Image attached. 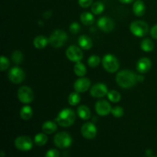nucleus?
I'll return each instance as SVG.
<instances>
[{
    "instance_id": "obj_36",
    "label": "nucleus",
    "mask_w": 157,
    "mask_h": 157,
    "mask_svg": "<svg viewBox=\"0 0 157 157\" xmlns=\"http://www.w3.org/2000/svg\"><path fill=\"white\" fill-rule=\"evenodd\" d=\"M93 2V0H78V4L82 8H87L90 6Z\"/></svg>"
},
{
    "instance_id": "obj_30",
    "label": "nucleus",
    "mask_w": 157,
    "mask_h": 157,
    "mask_svg": "<svg viewBox=\"0 0 157 157\" xmlns=\"http://www.w3.org/2000/svg\"><path fill=\"white\" fill-rule=\"evenodd\" d=\"M11 58L15 64H19L22 62L23 59H24V55H23L22 52H20V51H15L12 54Z\"/></svg>"
},
{
    "instance_id": "obj_31",
    "label": "nucleus",
    "mask_w": 157,
    "mask_h": 157,
    "mask_svg": "<svg viewBox=\"0 0 157 157\" xmlns=\"http://www.w3.org/2000/svg\"><path fill=\"white\" fill-rule=\"evenodd\" d=\"M101 58L98 55H91L87 60V64L90 67H97L101 62Z\"/></svg>"
},
{
    "instance_id": "obj_2",
    "label": "nucleus",
    "mask_w": 157,
    "mask_h": 157,
    "mask_svg": "<svg viewBox=\"0 0 157 157\" xmlns=\"http://www.w3.org/2000/svg\"><path fill=\"white\" fill-rule=\"evenodd\" d=\"M75 111L71 108H64L58 113L55 121L59 126L63 127H68L73 125L75 121Z\"/></svg>"
},
{
    "instance_id": "obj_27",
    "label": "nucleus",
    "mask_w": 157,
    "mask_h": 157,
    "mask_svg": "<svg viewBox=\"0 0 157 157\" xmlns=\"http://www.w3.org/2000/svg\"><path fill=\"white\" fill-rule=\"evenodd\" d=\"M104 10V5L101 2H95L91 5V12L94 15H100Z\"/></svg>"
},
{
    "instance_id": "obj_1",
    "label": "nucleus",
    "mask_w": 157,
    "mask_h": 157,
    "mask_svg": "<svg viewBox=\"0 0 157 157\" xmlns=\"http://www.w3.org/2000/svg\"><path fill=\"white\" fill-rule=\"evenodd\" d=\"M116 82L122 88H130L137 82L136 75L130 70H122L117 74Z\"/></svg>"
},
{
    "instance_id": "obj_32",
    "label": "nucleus",
    "mask_w": 157,
    "mask_h": 157,
    "mask_svg": "<svg viewBox=\"0 0 157 157\" xmlns=\"http://www.w3.org/2000/svg\"><path fill=\"white\" fill-rule=\"evenodd\" d=\"M111 113L114 117L120 118L124 116V109H123V107H120V106H117V107H113L111 109Z\"/></svg>"
},
{
    "instance_id": "obj_12",
    "label": "nucleus",
    "mask_w": 157,
    "mask_h": 157,
    "mask_svg": "<svg viewBox=\"0 0 157 157\" xmlns=\"http://www.w3.org/2000/svg\"><path fill=\"white\" fill-rule=\"evenodd\" d=\"M81 132L84 138L87 140H91L97 136L98 130H97L96 126L93 123L87 122L82 126Z\"/></svg>"
},
{
    "instance_id": "obj_37",
    "label": "nucleus",
    "mask_w": 157,
    "mask_h": 157,
    "mask_svg": "<svg viewBox=\"0 0 157 157\" xmlns=\"http://www.w3.org/2000/svg\"><path fill=\"white\" fill-rule=\"evenodd\" d=\"M150 35H151L152 38L157 39V25L152 28L151 31H150Z\"/></svg>"
},
{
    "instance_id": "obj_4",
    "label": "nucleus",
    "mask_w": 157,
    "mask_h": 157,
    "mask_svg": "<svg viewBox=\"0 0 157 157\" xmlns=\"http://www.w3.org/2000/svg\"><path fill=\"white\" fill-rule=\"evenodd\" d=\"M102 65L104 68L110 73H114L119 69L120 63L118 59L111 54H107L103 57L102 60Z\"/></svg>"
},
{
    "instance_id": "obj_6",
    "label": "nucleus",
    "mask_w": 157,
    "mask_h": 157,
    "mask_svg": "<svg viewBox=\"0 0 157 157\" xmlns=\"http://www.w3.org/2000/svg\"><path fill=\"white\" fill-rule=\"evenodd\" d=\"M54 144L60 149H65L72 144V138L67 132H59L54 137Z\"/></svg>"
},
{
    "instance_id": "obj_8",
    "label": "nucleus",
    "mask_w": 157,
    "mask_h": 157,
    "mask_svg": "<svg viewBox=\"0 0 157 157\" xmlns=\"http://www.w3.org/2000/svg\"><path fill=\"white\" fill-rule=\"evenodd\" d=\"M15 146L21 151H29L33 147V142L29 136H20L15 139Z\"/></svg>"
},
{
    "instance_id": "obj_7",
    "label": "nucleus",
    "mask_w": 157,
    "mask_h": 157,
    "mask_svg": "<svg viewBox=\"0 0 157 157\" xmlns=\"http://www.w3.org/2000/svg\"><path fill=\"white\" fill-rule=\"evenodd\" d=\"M17 96L20 102L24 104H30L34 100V92L31 87L28 86H22L17 92Z\"/></svg>"
},
{
    "instance_id": "obj_34",
    "label": "nucleus",
    "mask_w": 157,
    "mask_h": 157,
    "mask_svg": "<svg viewBox=\"0 0 157 157\" xmlns=\"http://www.w3.org/2000/svg\"><path fill=\"white\" fill-rule=\"evenodd\" d=\"M69 30L74 35H77L78 33H79V32L81 31V25H79V23H78L77 21L75 22H72L71 24L70 27H69Z\"/></svg>"
},
{
    "instance_id": "obj_29",
    "label": "nucleus",
    "mask_w": 157,
    "mask_h": 157,
    "mask_svg": "<svg viewBox=\"0 0 157 157\" xmlns=\"http://www.w3.org/2000/svg\"><path fill=\"white\" fill-rule=\"evenodd\" d=\"M107 98L112 103H118L121 99V94L115 90H112L107 93Z\"/></svg>"
},
{
    "instance_id": "obj_18",
    "label": "nucleus",
    "mask_w": 157,
    "mask_h": 157,
    "mask_svg": "<svg viewBox=\"0 0 157 157\" xmlns=\"http://www.w3.org/2000/svg\"><path fill=\"white\" fill-rule=\"evenodd\" d=\"M41 129H42L43 132L46 134H52V133L56 131L58 127H57L56 123L54 122V121H47L42 124Z\"/></svg>"
},
{
    "instance_id": "obj_35",
    "label": "nucleus",
    "mask_w": 157,
    "mask_h": 157,
    "mask_svg": "<svg viewBox=\"0 0 157 157\" xmlns=\"http://www.w3.org/2000/svg\"><path fill=\"white\" fill-rule=\"evenodd\" d=\"M60 153L58 150L55 149H52V150H48L44 157H59Z\"/></svg>"
},
{
    "instance_id": "obj_9",
    "label": "nucleus",
    "mask_w": 157,
    "mask_h": 157,
    "mask_svg": "<svg viewBox=\"0 0 157 157\" xmlns=\"http://www.w3.org/2000/svg\"><path fill=\"white\" fill-rule=\"evenodd\" d=\"M8 77L11 82L13 84H20L22 82L25 77V74L24 71L19 67H13L9 70V74H8Z\"/></svg>"
},
{
    "instance_id": "obj_21",
    "label": "nucleus",
    "mask_w": 157,
    "mask_h": 157,
    "mask_svg": "<svg viewBox=\"0 0 157 157\" xmlns=\"http://www.w3.org/2000/svg\"><path fill=\"white\" fill-rule=\"evenodd\" d=\"M77 112H78V115L79 116V117H81L82 120H84V121L90 119V116H91V112H90V108L86 105L79 106Z\"/></svg>"
},
{
    "instance_id": "obj_10",
    "label": "nucleus",
    "mask_w": 157,
    "mask_h": 157,
    "mask_svg": "<svg viewBox=\"0 0 157 157\" xmlns=\"http://www.w3.org/2000/svg\"><path fill=\"white\" fill-rule=\"evenodd\" d=\"M66 56L72 62H79L82 60L84 55L80 48L75 45H71L66 50Z\"/></svg>"
},
{
    "instance_id": "obj_22",
    "label": "nucleus",
    "mask_w": 157,
    "mask_h": 157,
    "mask_svg": "<svg viewBox=\"0 0 157 157\" xmlns=\"http://www.w3.org/2000/svg\"><path fill=\"white\" fill-rule=\"evenodd\" d=\"M81 21L85 25H91L94 22V17L90 12H84L80 16Z\"/></svg>"
},
{
    "instance_id": "obj_28",
    "label": "nucleus",
    "mask_w": 157,
    "mask_h": 157,
    "mask_svg": "<svg viewBox=\"0 0 157 157\" xmlns=\"http://www.w3.org/2000/svg\"><path fill=\"white\" fill-rule=\"evenodd\" d=\"M67 101H68L69 104L71 106H76L81 101V96L79 95L78 92H72L70 94L67 98Z\"/></svg>"
},
{
    "instance_id": "obj_38",
    "label": "nucleus",
    "mask_w": 157,
    "mask_h": 157,
    "mask_svg": "<svg viewBox=\"0 0 157 157\" xmlns=\"http://www.w3.org/2000/svg\"><path fill=\"white\" fill-rule=\"evenodd\" d=\"M122 3H124V4H129V3H131L133 2L134 0H119Z\"/></svg>"
},
{
    "instance_id": "obj_20",
    "label": "nucleus",
    "mask_w": 157,
    "mask_h": 157,
    "mask_svg": "<svg viewBox=\"0 0 157 157\" xmlns=\"http://www.w3.org/2000/svg\"><path fill=\"white\" fill-rule=\"evenodd\" d=\"M49 42V39H48L44 35H38L35 37L33 41V44L35 48L38 49H43L48 45Z\"/></svg>"
},
{
    "instance_id": "obj_16",
    "label": "nucleus",
    "mask_w": 157,
    "mask_h": 157,
    "mask_svg": "<svg viewBox=\"0 0 157 157\" xmlns=\"http://www.w3.org/2000/svg\"><path fill=\"white\" fill-rule=\"evenodd\" d=\"M152 62L148 58H142L136 63V70L139 73L145 74L151 68Z\"/></svg>"
},
{
    "instance_id": "obj_11",
    "label": "nucleus",
    "mask_w": 157,
    "mask_h": 157,
    "mask_svg": "<svg viewBox=\"0 0 157 157\" xmlns=\"http://www.w3.org/2000/svg\"><path fill=\"white\" fill-rule=\"evenodd\" d=\"M108 88L107 85L103 83H98L95 84L90 87V94L93 98H101L107 94L108 93Z\"/></svg>"
},
{
    "instance_id": "obj_33",
    "label": "nucleus",
    "mask_w": 157,
    "mask_h": 157,
    "mask_svg": "<svg viewBox=\"0 0 157 157\" xmlns=\"http://www.w3.org/2000/svg\"><path fill=\"white\" fill-rule=\"evenodd\" d=\"M10 66V61L6 57L2 56L0 58V69L2 71H4L6 69H8Z\"/></svg>"
},
{
    "instance_id": "obj_19",
    "label": "nucleus",
    "mask_w": 157,
    "mask_h": 157,
    "mask_svg": "<svg viewBox=\"0 0 157 157\" xmlns=\"http://www.w3.org/2000/svg\"><path fill=\"white\" fill-rule=\"evenodd\" d=\"M146 7L144 2L141 0H136L133 3V12L135 15L136 16H142L145 13Z\"/></svg>"
},
{
    "instance_id": "obj_24",
    "label": "nucleus",
    "mask_w": 157,
    "mask_h": 157,
    "mask_svg": "<svg viewBox=\"0 0 157 157\" xmlns=\"http://www.w3.org/2000/svg\"><path fill=\"white\" fill-rule=\"evenodd\" d=\"M74 72L77 76L80 77H84V75L87 73V68H86L85 65L81 61L79 62H76L75 65L74 66Z\"/></svg>"
},
{
    "instance_id": "obj_3",
    "label": "nucleus",
    "mask_w": 157,
    "mask_h": 157,
    "mask_svg": "<svg viewBox=\"0 0 157 157\" xmlns=\"http://www.w3.org/2000/svg\"><path fill=\"white\" fill-rule=\"evenodd\" d=\"M67 40V35L64 31L61 29H57L54 31L49 38V43L52 47L55 48H61L65 44Z\"/></svg>"
},
{
    "instance_id": "obj_26",
    "label": "nucleus",
    "mask_w": 157,
    "mask_h": 157,
    "mask_svg": "<svg viewBox=\"0 0 157 157\" xmlns=\"http://www.w3.org/2000/svg\"><path fill=\"white\" fill-rule=\"evenodd\" d=\"M35 144L38 147H42V146L45 145L46 143L48 141V136L46 133H38V134L35 135Z\"/></svg>"
},
{
    "instance_id": "obj_13",
    "label": "nucleus",
    "mask_w": 157,
    "mask_h": 157,
    "mask_svg": "<svg viewBox=\"0 0 157 157\" xmlns=\"http://www.w3.org/2000/svg\"><path fill=\"white\" fill-rule=\"evenodd\" d=\"M98 26L101 31L105 32H110L113 30L115 27L114 21L111 18L107 16H103L98 19Z\"/></svg>"
},
{
    "instance_id": "obj_25",
    "label": "nucleus",
    "mask_w": 157,
    "mask_h": 157,
    "mask_svg": "<svg viewBox=\"0 0 157 157\" xmlns=\"http://www.w3.org/2000/svg\"><path fill=\"white\" fill-rule=\"evenodd\" d=\"M140 48L145 52H152L154 49V43L150 38H145L141 42Z\"/></svg>"
},
{
    "instance_id": "obj_14",
    "label": "nucleus",
    "mask_w": 157,
    "mask_h": 157,
    "mask_svg": "<svg viewBox=\"0 0 157 157\" xmlns=\"http://www.w3.org/2000/svg\"><path fill=\"white\" fill-rule=\"evenodd\" d=\"M111 106L105 100L98 101L95 104V110L97 113L101 117H104L108 115L111 112Z\"/></svg>"
},
{
    "instance_id": "obj_39",
    "label": "nucleus",
    "mask_w": 157,
    "mask_h": 157,
    "mask_svg": "<svg viewBox=\"0 0 157 157\" xmlns=\"http://www.w3.org/2000/svg\"><path fill=\"white\" fill-rule=\"evenodd\" d=\"M4 156V152H2L1 153V157Z\"/></svg>"
},
{
    "instance_id": "obj_17",
    "label": "nucleus",
    "mask_w": 157,
    "mask_h": 157,
    "mask_svg": "<svg viewBox=\"0 0 157 157\" xmlns=\"http://www.w3.org/2000/svg\"><path fill=\"white\" fill-rule=\"evenodd\" d=\"M78 44L81 48L84 50H89L93 46V42L90 38H89L87 35H82L78 38Z\"/></svg>"
},
{
    "instance_id": "obj_23",
    "label": "nucleus",
    "mask_w": 157,
    "mask_h": 157,
    "mask_svg": "<svg viewBox=\"0 0 157 157\" xmlns=\"http://www.w3.org/2000/svg\"><path fill=\"white\" fill-rule=\"evenodd\" d=\"M32 115H33V111L30 106L26 105L21 107L20 110V117L21 119L25 121H29L32 117Z\"/></svg>"
},
{
    "instance_id": "obj_15",
    "label": "nucleus",
    "mask_w": 157,
    "mask_h": 157,
    "mask_svg": "<svg viewBox=\"0 0 157 157\" xmlns=\"http://www.w3.org/2000/svg\"><path fill=\"white\" fill-rule=\"evenodd\" d=\"M90 87V81L87 78L81 77L78 78L74 84V88L78 93H84Z\"/></svg>"
},
{
    "instance_id": "obj_40",
    "label": "nucleus",
    "mask_w": 157,
    "mask_h": 157,
    "mask_svg": "<svg viewBox=\"0 0 157 157\" xmlns=\"http://www.w3.org/2000/svg\"><path fill=\"white\" fill-rule=\"evenodd\" d=\"M152 157H156V156H152Z\"/></svg>"
},
{
    "instance_id": "obj_5",
    "label": "nucleus",
    "mask_w": 157,
    "mask_h": 157,
    "mask_svg": "<svg viewBox=\"0 0 157 157\" xmlns=\"http://www.w3.org/2000/svg\"><path fill=\"white\" fill-rule=\"evenodd\" d=\"M130 32L136 37H144L148 33L149 26L147 22L141 20L133 21L130 25Z\"/></svg>"
}]
</instances>
